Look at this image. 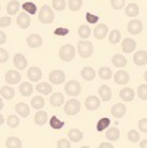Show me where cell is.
I'll list each match as a JSON object with an SVG mask.
<instances>
[{
	"mask_svg": "<svg viewBox=\"0 0 147 148\" xmlns=\"http://www.w3.org/2000/svg\"><path fill=\"white\" fill-rule=\"evenodd\" d=\"M111 75H113V71H111V69L108 68V67H101L99 69V77L101 79H104V80L110 79Z\"/></svg>",
	"mask_w": 147,
	"mask_h": 148,
	"instance_id": "cell-38",
	"label": "cell"
},
{
	"mask_svg": "<svg viewBox=\"0 0 147 148\" xmlns=\"http://www.w3.org/2000/svg\"><path fill=\"white\" fill-rule=\"evenodd\" d=\"M6 148H22V141L17 137H9L6 140Z\"/></svg>",
	"mask_w": 147,
	"mask_h": 148,
	"instance_id": "cell-30",
	"label": "cell"
},
{
	"mask_svg": "<svg viewBox=\"0 0 147 148\" xmlns=\"http://www.w3.org/2000/svg\"><path fill=\"white\" fill-rule=\"evenodd\" d=\"M68 5H69L70 10L77 12V10L80 9V7H82V5H83V1H82V0H69Z\"/></svg>",
	"mask_w": 147,
	"mask_h": 148,
	"instance_id": "cell-44",
	"label": "cell"
},
{
	"mask_svg": "<svg viewBox=\"0 0 147 148\" xmlns=\"http://www.w3.org/2000/svg\"><path fill=\"white\" fill-rule=\"evenodd\" d=\"M7 124H8V126L9 127H17L19 125H20V118H19V116H16V115H10L8 118H7Z\"/></svg>",
	"mask_w": 147,
	"mask_h": 148,
	"instance_id": "cell-40",
	"label": "cell"
},
{
	"mask_svg": "<svg viewBox=\"0 0 147 148\" xmlns=\"http://www.w3.org/2000/svg\"><path fill=\"white\" fill-rule=\"evenodd\" d=\"M5 42H6V35H5V32L0 31V45H2Z\"/></svg>",
	"mask_w": 147,
	"mask_h": 148,
	"instance_id": "cell-54",
	"label": "cell"
},
{
	"mask_svg": "<svg viewBox=\"0 0 147 148\" xmlns=\"http://www.w3.org/2000/svg\"><path fill=\"white\" fill-rule=\"evenodd\" d=\"M100 106V99L95 95H90L85 100V107L89 110H95Z\"/></svg>",
	"mask_w": 147,
	"mask_h": 148,
	"instance_id": "cell-12",
	"label": "cell"
},
{
	"mask_svg": "<svg viewBox=\"0 0 147 148\" xmlns=\"http://www.w3.org/2000/svg\"><path fill=\"white\" fill-rule=\"evenodd\" d=\"M31 106H32V108H35V109H41V108L45 106V100H44V98L40 97V95L34 97L32 100H31Z\"/></svg>",
	"mask_w": 147,
	"mask_h": 148,
	"instance_id": "cell-35",
	"label": "cell"
},
{
	"mask_svg": "<svg viewBox=\"0 0 147 148\" xmlns=\"http://www.w3.org/2000/svg\"><path fill=\"white\" fill-rule=\"evenodd\" d=\"M91 35V29L89 25H85V24H82L79 28H78V36L83 39H86V38L90 37Z\"/></svg>",
	"mask_w": 147,
	"mask_h": 148,
	"instance_id": "cell-36",
	"label": "cell"
},
{
	"mask_svg": "<svg viewBox=\"0 0 147 148\" xmlns=\"http://www.w3.org/2000/svg\"><path fill=\"white\" fill-rule=\"evenodd\" d=\"M0 107H1V109H2V108H3V102H2V101H1V102H0Z\"/></svg>",
	"mask_w": 147,
	"mask_h": 148,
	"instance_id": "cell-58",
	"label": "cell"
},
{
	"mask_svg": "<svg viewBox=\"0 0 147 148\" xmlns=\"http://www.w3.org/2000/svg\"><path fill=\"white\" fill-rule=\"evenodd\" d=\"M49 102H51V105H52L53 107H60V106L63 105V102H65V97H63L62 93L56 92V93L52 94V97H51V99H49Z\"/></svg>",
	"mask_w": 147,
	"mask_h": 148,
	"instance_id": "cell-23",
	"label": "cell"
},
{
	"mask_svg": "<svg viewBox=\"0 0 147 148\" xmlns=\"http://www.w3.org/2000/svg\"><path fill=\"white\" fill-rule=\"evenodd\" d=\"M80 110V102L76 99H70L66 102L65 105V112L69 116H73V115H76L78 114Z\"/></svg>",
	"mask_w": 147,
	"mask_h": 148,
	"instance_id": "cell-5",
	"label": "cell"
},
{
	"mask_svg": "<svg viewBox=\"0 0 147 148\" xmlns=\"http://www.w3.org/2000/svg\"><path fill=\"white\" fill-rule=\"evenodd\" d=\"M114 80H115V83L118 84V85H125V84L129 83L130 76H129V74H128L125 70H118V71L115 74V76H114Z\"/></svg>",
	"mask_w": 147,
	"mask_h": 148,
	"instance_id": "cell-13",
	"label": "cell"
},
{
	"mask_svg": "<svg viewBox=\"0 0 147 148\" xmlns=\"http://www.w3.org/2000/svg\"><path fill=\"white\" fill-rule=\"evenodd\" d=\"M82 86L77 80H69L65 86V92L69 97H76L80 93Z\"/></svg>",
	"mask_w": 147,
	"mask_h": 148,
	"instance_id": "cell-4",
	"label": "cell"
},
{
	"mask_svg": "<svg viewBox=\"0 0 147 148\" xmlns=\"http://www.w3.org/2000/svg\"><path fill=\"white\" fill-rule=\"evenodd\" d=\"M80 76H82V78H83V79H85V80L90 82V80L94 79V77H95V71H94V69H93V68H91V67H85V68H83V69H82V71H80Z\"/></svg>",
	"mask_w": 147,
	"mask_h": 148,
	"instance_id": "cell-26",
	"label": "cell"
},
{
	"mask_svg": "<svg viewBox=\"0 0 147 148\" xmlns=\"http://www.w3.org/2000/svg\"><path fill=\"white\" fill-rule=\"evenodd\" d=\"M85 18H86V21H87L90 24H94V23H97V22L99 21V16L93 15V14H91V13H86Z\"/></svg>",
	"mask_w": 147,
	"mask_h": 148,
	"instance_id": "cell-46",
	"label": "cell"
},
{
	"mask_svg": "<svg viewBox=\"0 0 147 148\" xmlns=\"http://www.w3.org/2000/svg\"><path fill=\"white\" fill-rule=\"evenodd\" d=\"M138 127H139V131L147 133V118H142L138 123Z\"/></svg>",
	"mask_w": 147,
	"mask_h": 148,
	"instance_id": "cell-50",
	"label": "cell"
},
{
	"mask_svg": "<svg viewBox=\"0 0 147 148\" xmlns=\"http://www.w3.org/2000/svg\"><path fill=\"white\" fill-rule=\"evenodd\" d=\"M68 137H69V140H70L71 143H79V141L83 139L84 134H83V132H82L80 130H78V129H71V130L68 132Z\"/></svg>",
	"mask_w": 147,
	"mask_h": 148,
	"instance_id": "cell-24",
	"label": "cell"
},
{
	"mask_svg": "<svg viewBox=\"0 0 147 148\" xmlns=\"http://www.w3.org/2000/svg\"><path fill=\"white\" fill-rule=\"evenodd\" d=\"M125 112H126V107H125L124 103H116L111 108V115L116 118L123 117L125 115Z\"/></svg>",
	"mask_w": 147,
	"mask_h": 148,
	"instance_id": "cell-18",
	"label": "cell"
},
{
	"mask_svg": "<svg viewBox=\"0 0 147 148\" xmlns=\"http://www.w3.org/2000/svg\"><path fill=\"white\" fill-rule=\"evenodd\" d=\"M125 5V0H111V7L114 9H122Z\"/></svg>",
	"mask_w": 147,
	"mask_h": 148,
	"instance_id": "cell-47",
	"label": "cell"
},
{
	"mask_svg": "<svg viewBox=\"0 0 147 148\" xmlns=\"http://www.w3.org/2000/svg\"><path fill=\"white\" fill-rule=\"evenodd\" d=\"M36 90L37 92L44 94V95H48L52 93L53 88H52V85L51 84H47V83H39L36 85Z\"/></svg>",
	"mask_w": 147,
	"mask_h": 148,
	"instance_id": "cell-28",
	"label": "cell"
},
{
	"mask_svg": "<svg viewBox=\"0 0 147 148\" xmlns=\"http://www.w3.org/2000/svg\"><path fill=\"white\" fill-rule=\"evenodd\" d=\"M144 78H145V80L147 82V71H145V74H144Z\"/></svg>",
	"mask_w": 147,
	"mask_h": 148,
	"instance_id": "cell-57",
	"label": "cell"
},
{
	"mask_svg": "<svg viewBox=\"0 0 147 148\" xmlns=\"http://www.w3.org/2000/svg\"><path fill=\"white\" fill-rule=\"evenodd\" d=\"M15 111L21 117H28L30 115V108L25 102H19L15 105Z\"/></svg>",
	"mask_w": 147,
	"mask_h": 148,
	"instance_id": "cell-19",
	"label": "cell"
},
{
	"mask_svg": "<svg viewBox=\"0 0 147 148\" xmlns=\"http://www.w3.org/2000/svg\"><path fill=\"white\" fill-rule=\"evenodd\" d=\"M16 23H17V25L21 29H27V28L30 27L31 18H30V16L25 12H23V13H20L19 14V17L16 18Z\"/></svg>",
	"mask_w": 147,
	"mask_h": 148,
	"instance_id": "cell-8",
	"label": "cell"
},
{
	"mask_svg": "<svg viewBox=\"0 0 147 148\" xmlns=\"http://www.w3.org/2000/svg\"><path fill=\"white\" fill-rule=\"evenodd\" d=\"M120 97L125 102H131L135 99V91L130 87H124L120 91Z\"/></svg>",
	"mask_w": 147,
	"mask_h": 148,
	"instance_id": "cell-16",
	"label": "cell"
},
{
	"mask_svg": "<svg viewBox=\"0 0 147 148\" xmlns=\"http://www.w3.org/2000/svg\"><path fill=\"white\" fill-rule=\"evenodd\" d=\"M68 34H69V30L66 29V28H58V29H55V31H54V35H55V36H66V35H68Z\"/></svg>",
	"mask_w": 147,
	"mask_h": 148,
	"instance_id": "cell-52",
	"label": "cell"
},
{
	"mask_svg": "<svg viewBox=\"0 0 147 148\" xmlns=\"http://www.w3.org/2000/svg\"><path fill=\"white\" fill-rule=\"evenodd\" d=\"M133 62L138 67H143L147 63V52L146 51H138L133 55Z\"/></svg>",
	"mask_w": 147,
	"mask_h": 148,
	"instance_id": "cell-10",
	"label": "cell"
},
{
	"mask_svg": "<svg viewBox=\"0 0 147 148\" xmlns=\"http://www.w3.org/2000/svg\"><path fill=\"white\" fill-rule=\"evenodd\" d=\"M59 55H60V59L65 62H70L75 59V55H76V51H75V47L70 44H67V45H63L61 48H60V52H59Z\"/></svg>",
	"mask_w": 147,
	"mask_h": 148,
	"instance_id": "cell-3",
	"label": "cell"
},
{
	"mask_svg": "<svg viewBox=\"0 0 147 148\" xmlns=\"http://www.w3.org/2000/svg\"><path fill=\"white\" fill-rule=\"evenodd\" d=\"M52 5H53V8L55 10H63L66 8V0H53L52 1Z\"/></svg>",
	"mask_w": 147,
	"mask_h": 148,
	"instance_id": "cell-45",
	"label": "cell"
},
{
	"mask_svg": "<svg viewBox=\"0 0 147 148\" xmlns=\"http://www.w3.org/2000/svg\"><path fill=\"white\" fill-rule=\"evenodd\" d=\"M21 74L16 70H9L6 73V76H5V79L8 84H12V85H15L17 84L20 80H21Z\"/></svg>",
	"mask_w": 147,
	"mask_h": 148,
	"instance_id": "cell-14",
	"label": "cell"
},
{
	"mask_svg": "<svg viewBox=\"0 0 147 148\" xmlns=\"http://www.w3.org/2000/svg\"><path fill=\"white\" fill-rule=\"evenodd\" d=\"M106 138L109 141H116L120 138V130L117 127H110L106 132Z\"/></svg>",
	"mask_w": 147,
	"mask_h": 148,
	"instance_id": "cell-33",
	"label": "cell"
},
{
	"mask_svg": "<svg viewBox=\"0 0 147 148\" xmlns=\"http://www.w3.org/2000/svg\"><path fill=\"white\" fill-rule=\"evenodd\" d=\"M47 112L44 110H39L36 112V115H35V123H36L37 125H44V124H46V122H47Z\"/></svg>",
	"mask_w": 147,
	"mask_h": 148,
	"instance_id": "cell-32",
	"label": "cell"
},
{
	"mask_svg": "<svg viewBox=\"0 0 147 148\" xmlns=\"http://www.w3.org/2000/svg\"><path fill=\"white\" fill-rule=\"evenodd\" d=\"M38 18L41 23L44 24H51L53 23L54 21V12L52 10V8L47 5H44L41 8H40V12H39V15H38Z\"/></svg>",
	"mask_w": 147,
	"mask_h": 148,
	"instance_id": "cell-2",
	"label": "cell"
},
{
	"mask_svg": "<svg viewBox=\"0 0 147 148\" xmlns=\"http://www.w3.org/2000/svg\"><path fill=\"white\" fill-rule=\"evenodd\" d=\"M137 47V42L132 38H125L122 41V51L124 53H132Z\"/></svg>",
	"mask_w": 147,
	"mask_h": 148,
	"instance_id": "cell-11",
	"label": "cell"
},
{
	"mask_svg": "<svg viewBox=\"0 0 147 148\" xmlns=\"http://www.w3.org/2000/svg\"><path fill=\"white\" fill-rule=\"evenodd\" d=\"M13 62H14L15 68L19 69V70H23V69H25L27 66H28V61H27L25 56H24L23 54H21V53L15 54V56H14V59H13Z\"/></svg>",
	"mask_w": 147,
	"mask_h": 148,
	"instance_id": "cell-9",
	"label": "cell"
},
{
	"mask_svg": "<svg viewBox=\"0 0 147 148\" xmlns=\"http://www.w3.org/2000/svg\"><path fill=\"white\" fill-rule=\"evenodd\" d=\"M93 34H94V37L97 38V39L101 40V39H104V38L107 36V34H108V27L106 24H99V25L95 27Z\"/></svg>",
	"mask_w": 147,
	"mask_h": 148,
	"instance_id": "cell-20",
	"label": "cell"
},
{
	"mask_svg": "<svg viewBox=\"0 0 147 148\" xmlns=\"http://www.w3.org/2000/svg\"><path fill=\"white\" fill-rule=\"evenodd\" d=\"M139 146H140V148H147V139L140 141V145Z\"/></svg>",
	"mask_w": 147,
	"mask_h": 148,
	"instance_id": "cell-55",
	"label": "cell"
},
{
	"mask_svg": "<svg viewBox=\"0 0 147 148\" xmlns=\"http://www.w3.org/2000/svg\"><path fill=\"white\" fill-rule=\"evenodd\" d=\"M27 75L31 82H39L41 78V70L38 67H31V68H29Z\"/></svg>",
	"mask_w": 147,
	"mask_h": 148,
	"instance_id": "cell-21",
	"label": "cell"
},
{
	"mask_svg": "<svg viewBox=\"0 0 147 148\" xmlns=\"http://www.w3.org/2000/svg\"><path fill=\"white\" fill-rule=\"evenodd\" d=\"M98 93H99V97L101 98L102 101H109L111 99V95H113L111 88L108 85H101L98 90Z\"/></svg>",
	"mask_w": 147,
	"mask_h": 148,
	"instance_id": "cell-15",
	"label": "cell"
},
{
	"mask_svg": "<svg viewBox=\"0 0 147 148\" xmlns=\"http://www.w3.org/2000/svg\"><path fill=\"white\" fill-rule=\"evenodd\" d=\"M12 23V18L8 17V16H2L0 18V28H6V27H9Z\"/></svg>",
	"mask_w": 147,
	"mask_h": 148,
	"instance_id": "cell-49",
	"label": "cell"
},
{
	"mask_svg": "<svg viewBox=\"0 0 147 148\" xmlns=\"http://www.w3.org/2000/svg\"><path fill=\"white\" fill-rule=\"evenodd\" d=\"M49 126L52 129H54V130H60V129H62L65 126V122L59 119L56 116H52L49 118Z\"/></svg>",
	"mask_w": 147,
	"mask_h": 148,
	"instance_id": "cell-34",
	"label": "cell"
},
{
	"mask_svg": "<svg viewBox=\"0 0 147 148\" xmlns=\"http://www.w3.org/2000/svg\"><path fill=\"white\" fill-rule=\"evenodd\" d=\"M48 78H49V82H51L52 84L60 85V84H62V83L65 82V79H66V74H65L62 70H53V71L49 74Z\"/></svg>",
	"mask_w": 147,
	"mask_h": 148,
	"instance_id": "cell-6",
	"label": "cell"
},
{
	"mask_svg": "<svg viewBox=\"0 0 147 148\" xmlns=\"http://www.w3.org/2000/svg\"><path fill=\"white\" fill-rule=\"evenodd\" d=\"M27 44L31 48L40 47L41 44H43V38L40 37L39 35H37V34H32V35H30L29 37L27 38Z\"/></svg>",
	"mask_w": 147,
	"mask_h": 148,
	"instance_id": "cell-17",
	"label": "cell"
},
{
	"mask_svg": "<svg viewBox=\"0 0 147 148\" xmlns=\"http://www.w3.org/2000/svg\"><path fill=\"white\" fill-rule=\"evenodd\" d=\"M8 60V52L5 48H0V63H5Z\"/></svg>",
	"mask_w": 147,
	"mask_h": 148,
	"instance_id": "cell-51",
	"label": "cell"
},
{
	"mask_svg": "<svg viewBox=\"0 0 147 148\" xmlns=\"http://www.w3.org/2000/svg\"><path fill=\"white\" fill-rule=\"evenodd\" d=\"M78 54L83 59H87L93 54V44L89 40H80L77 44Z\"/></svg>",
	"mask_w": 147,
	"mask_h": 148,
	"instance_id": "cell-1",
	"label": "cell"
},
{
	"mask_svg": "<svg viewBox=\"0 0 147 148\" xmlns=\"http://www.w3.org/2000/svg\"><path fill=\"white\" fill-rule=\"evenodd\" d=\"M22 8H23V10H25V12H27L28 14H30V15H35L37 13V6L34 2H30V1L24 2V3L22 5Z\"/></svg>",
	"mask_w": 147,
	"mask_h": 148,
	"instance_id": "cell-37",
	"label": "cell"
},
{
	"mask_svg": "<svg viewBox=\"0 0 147 148\" xmlns=\"http://www.w3.org/2000/svg\"><path fill=\"white\" fill-rule=\"evenodd\" d=\"M5 122V118H3V115H0V125H2Z\"/></svg>",
	"mask_w": 147,
	"mask_h": 148,
	"instance_id": "cell-56",
	"label": "cell"
},
{
	"mask_svg": "<svg viewBox=\"0 0 147 148\" xmlns=\"http://www.w3.org/2000/svg\"><path fill=\"white\" fill-rule=\"evenodd\" d=\"M109 42L110 44H118L121 40V32L118 30H113L109 34Z\"/></svg>",
	"mask_w": 147,
	"mask_h": 148,
	"instance_id": "cell-41",
	"label": "cell"
},
{
	"mask_svg": "<svg viewBox=\"0 0 147 148\" xmlns=\"http://www.w3.org/2000/svg\"><path fill=\"white\" fill-rule=\"evenodd\" d=\"M125 14L126 16L129 17H136L138 14H139V7L137 3H129L126 7H125Z\"/></svg>",
	"mask_w": 147,
	"mask_h": 148,
	"instance_id": "cell-29",
	"label": "cell"
},
{
	"mask_svg": "<svg viewBox=\"0 0 147 148\" xmlns=\"http://www.w3.org/2000/svg\"><path fill=\"white\" fill-rule=\"evenodd\" d=\"M137 94H138V98H140L142 100H147V84L139 85Z\"/></svg>",
	"mask_w": 147,
	"mask_h": 148,
	"instance_id": "cell-43",
	"label": "cell"
},
{
	"mask_svg": "<svg viewBox=\"0 0 147 148\" xmlns=\"http://www.w3.org/2000/svg\"><path fill=\"white\" fill-rule=\"evenodd\" d=\"M58 148H71V144L68 139L62 138L58 141Z\"/></svg>",
	"mask_w": 147,
	"mask_h": 148,
	"instance_id": "cell-48",
	"label": "cell"
},
{
	"mask_svg": "<svg viewBox=\"0 0 147 148\" xmlns=\"http://www.w3.org/2000/svg\"><path fill=\"white\" fill-rule=\"evenodd\" d=\"M98 148H114V146L110 143H101Z\"/></svg>",
	"mask_w": 147,
	"mask_h": 148,
	"instance_id": "cell-53",
	"label": "cell"
},
{
	"mask_svg": "<svg viewBox=\"0 0 147 148\" xmlns=\"http://www.w3.org/2000/svg\"><path fill=\"white\" fill-rule=\"evenodd\" d=\"M20 2L17 1V0H12V1H9L8 2V5H7V13L9 14V15H15V14H17V12L20 10Z\"/></svg>",
	"mask_w": 147,
	"mask_h": 148,
	"instance_id": "cell-31",
	"label": "cell"
},
{
	"mask_svg": "<svg viewBox=\"0 0 147 148\" xmlns=\"http://www.w3.org/2000/svg\"><path fill=\"white\" fill-rule=\"evenodd\" d=\"M34 92V86L28 83V82H24L20 85V93L23 95V97H30Z\"/></svg>",
	"mask_w": 147,
	"mask_h": 148,
	"instance_id": "cell-27",
	"label": "cell"
},
{
	"mask_svg": "<svg viewBox=\"0 0 147 148\" xmlns=\"http://www.w3.org/2000/svg\"><path fill=\"white\" fill-rule=\"evenodd\" d=\"M128 31L131 35H138L143 31V23L139 20H131L128 23Z\"/></svg>",
	"mask_w": 147,
	"mask_h": 148,
	"instance_id": "cell-7",
	"label": "cell"
},
{
	"mask_svg": "<svg viewBox=\"0 0 147 148\" xmlns=\"http://www.w3.org/2000/svg\"><path fill=\"white\" fill-rule=\"evenodd\" d=\"M80 148H91V147H89V146H83V147H80Z\"/></svg>",
	"mask_w": 147,
	"mask_h": 148,
	"instance_id": "cell-59",
	"label": "cell"
},
{
	"mask_svg": "<svg viewBox=\"0 0 147 148\" xmlns=\"http://www.w3.org/2000/svg\"><path fill=\"white\" fill-rule=\"evenodd\" d=\"M109 125H110V119L108 117H104V118H101V119L97 123V131L101 132V131H104L106 127H108Z\"/></svg>",
	"mask_w": 147,
	"mask_h": 148,
	"instance_id": "cell-39",
	"label": "cell"
},
{
	"mask_svg": "<svg viewBox=\"0 0 147 148\" xmlns=\"http://www.w3.org/2000/svg\"><path fill=\"white\" fill-rule=\"evenodd\" d=\"M0 94H1V97H2L3 99H6V100H12V99L14 98V95H15V91H14L13 87L6 85V86H2V87H1Z\"/></svg>",
	"mask_w": 147,
	"mask_h": 148,
	"instance_id": "cell-25",
	"label": "cell"
},
{
	"mask_svg": "<svg viewBox=\"0 0 147 148\" xmlns=\"http://www.w3.org/2000/svg\"><path fill=\"white\" fill-rule=\"evenodd\" d=\"M128 139L131 143H138L139 139H140V134L137 130H130L128 132Z\"/></svg>",
	"mask_w": 147,
	"mask_h": 148,
	"instance_id": "cell-42",
	"label": "cell"
},
{
	"mask_svg": "<svg viewBox=\"0 0 147 148\" xmlns=\"http://www.w3.org/2000/svg\"><path fill=\"white\" fill-rule=\"evenodd\" d=\"M111 62L116 68H124L128 63V60L122 54H115L111 59Z\"/></svg>",
	"mask_w": 147,
	"mask_h": 148,
	"instance_id": "cell-22",
	"label": "cell"
}]
</instances>
